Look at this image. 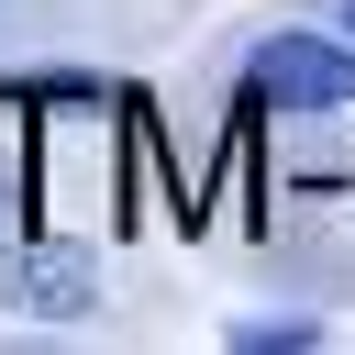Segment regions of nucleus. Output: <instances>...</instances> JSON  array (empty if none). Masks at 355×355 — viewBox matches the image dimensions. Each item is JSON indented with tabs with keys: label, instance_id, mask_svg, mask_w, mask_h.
<instances>
[{
	"label": "nucleus",
	"instance_id": "nucleus-1",
	"mask_svg": "<svg viewBox=\"0 0 355 355\" xmlns=\"http://www.w3.org/2000/svg\"><path fill=\"white\" fill-rule=\"evenodd\" d=\"M255 111H344L355 100V44H322V33H266L255 67H244Z\"/></svg>",
	"mask_w": 355,
	"mask_h": 355
},
{
	"label": "nucleus",
	"instance_id": "nucleus-2",
	"mask_svg": "<svg viewBox=\"0 0 355 355\" xmlns=\"http://www.w3.org/2000/svg\"><path fill=\"white\" fill-rule=\"evenodd\" d=\"M0 300H11V311H33V322H78V311L100 300V266H89L78 244H44V233H22V244L0 255Z\"/></svg>",
	"mask_w": 355,
	"mask_h": 355
},
{
	"label": "nucleus",
	"instance_id": "nucleus-3",
	"mask_svg": "<svg viewBox=\"0 0 355 355\" xmlns=\"http://www.w3.org/2000/svg\"><path fill=\"white\" fill-rule=\"evenodd\" d=\"M0 100H11V111H89L100 78H0Z\"/></svg>",
	"mask_w": 355,
	"mask_h": 355
},
{
	"label": "nucleus",
	"instance_id": "nucleus-4",
	"mask_svg": "<svg viewBox=\"0 0 355 355\" xmlns=\"http://www.w3.org/2000/svg\"><path fill=\"white\" fill-rule=\"evenodd\" d=\"M233 344H244V355H311V344H322V322H244Z\"/></svg>",
	"mask_w": 355,
	"mask_h": 355
},
{
	"label": "nucleus",
	"instance_id": "nucleus-5",
	"mask_svg": "<svg viewBox=\"0 0 355 355\" xmlns=\"http://www.w3.org/2000/svg\"><path fill=\"white\" fill-rule=\"evenodd\" d=\"M344 33H355V0H344Z\"/></svg>",
	"mask_w": 355,
	"mask_h": 355
}]
</instances>
